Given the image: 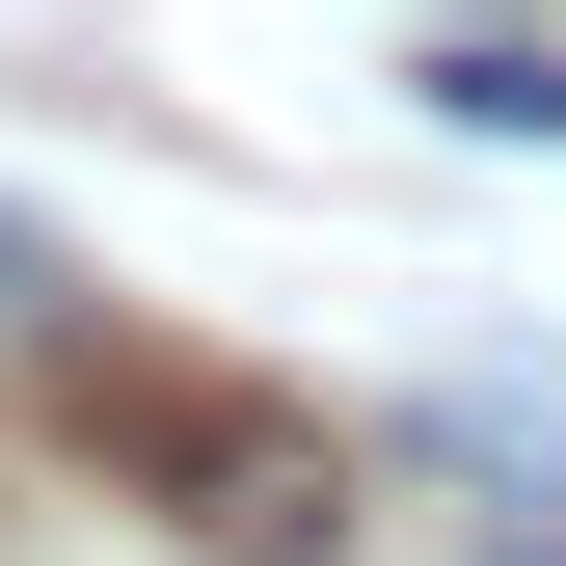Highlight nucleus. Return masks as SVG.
I'll list each match as a JSON object with an SVG mask.
<instances>
[{"instance_id": "2", "label": "nucleus", "mask_w": 566, "mask_h": 566, "mask_svg": "<svg viewBox=\"0 0 566 566\" xmlns=\"http://www.w3.org/2000/svg\"><path fill=\"white\" fill-rule=\"evenodd\" d=\"M432 135H513V163H566V28L459 0V28H432Z\"/></svg>"}, {"instance_id": "3", "label": "nucleus", "mask_w": 566, "mask_h": 566, "mask_svg": "<svg viewBox=\"0 0 566 566\" xmlns=\"http://www.w3.org/2000/svg\"><path fill=\"white\" fill-rule=\"evenodd\" d=\"M54 297H82V270H54V243H28V217H0V324H54Z\"/></svg>"}, {"instance_id": "1", "label": "nucleus", "mask_w": 566, "mask_h": 566, "mask_svg": "<svg viewBox=\"0 0 566 566\" xmlns=\"http://www.w3.org/2000/svg\"><path fill=\"white\" fill-rule=\"evenodd\" d=\"M82 432H108L135 485H163V539H217V566H350V459H324V405L108 350V378H82Z\"/></svg>"}]
</instances>
